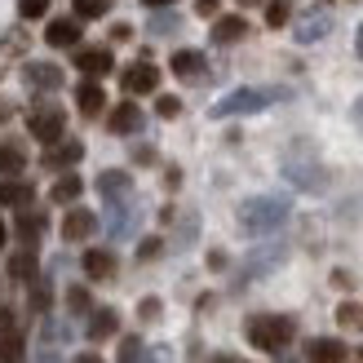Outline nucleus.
<instances>
[{"label":"nucleus","instance_id":"obj_22","mask_svg":"<svg viewBox=\"0 0 363 363\" xmlns=\"http://www.w3.org/2000/svg\"><path fill=\"white\" fill-rule=\"evenodd\" d=\"M244 35H248L244 13H217L213 18V45H235V40H244Z\"/></svg>","mask_w":363,"mask_h":363},{"label":"nucleus","instance_id":"obj_27","mask_svg":"<svg viewBox=\"0 0 363 363\" xmlns=\"http://www.w3.org/2000/svg\"><path fill=\"white\" fill-rule=\"evenodd\" d=\"M71 13H76L80 23H98V18L111 13V0H71Z\"/></svg>","mask_w":363,"mask_h":363},{"label":"nucleus","instance_id":"obj_38","mask_svg":"<svg viewBox=\"0 0 363 363\" xmlns=\"http://www.w3.org/2000/svg\"><path fill=\"white\" fill-rule=\"evenodd\" d=\"M13 111H18V106H13L9 98H0V124H9V120H13Z\"/></svg>","mask_w":363,"mask_h":363},{"label":"nucleus","instance_id":"obj_2","mask_svg":"<svg viewBox=\"0 0 363 363\" xmlns=\"http://www.w3.org/2000/svg\"><path fill=\"white\" fill-rule=\"evenodd\" d=\"M288 222V199L279 195H262V199H248L240 208V226L248 235H266V230H279Z\"/></svg>","mask_w":363,"mask_h":363},{"label":"nucleus","instance_id":"obj_44","mask_svg":"<svg viewBox=\"0 0 363 363\" xmlns=\"http://www.w3.org/2000/svg\"><path fill=\"white\" fill-rule=\"evenodd\" d=\"M147 9H169V5H177V0H142Z\"/></svg>","mask_w":363,"mask_h":363},{"label":"nucleus","instance_id":"obj_10","mask_svg":"<svg viewBox=\"0 0 363 363\" xmlns=\"http://www.w3.org/2000/svg\"><path fill=\"white\" fill-rule=\"evenodd\" d=\"M80 270H84V279L89 284H111L116 279V270H120V257L111 248H84V257H80Z\"/></svg>","mask_w":363,"mask_h":363},{"label":"nucleus","instance_id":"obj_39","mask_svg":"<svg viewBox=\"0 0 363 363\" xmlns=\"http://www.w3.org/2000/svg\"><path fill=\"white\" fill-rule=\"evenodd\" d=\"M71 363H106V359H102L98 350H80V354H76V359H71Z\"/></svg>","mask_w":363,"mask_h":363},{"label":"nucleus","instance_id":"obj_28","mask_svg":"<svg viewBox=\"0 0 363 363\" xmlns=\"http://www.w3.org/2000/svg\"><path fill=\"white\" fill-rule=\"evenodd\" d=\"M328 27H333V23H328V13H311V18H306V23L297 27V40H301V45H311V40H319V35H328Z\"/></svg>","mask_w":363,"mask_h":363},{"label":"nucleus","instance_id":"obj_1","mask_svg":"<svg viewBox=\"0 0 363 363\" xmlns=\"http://www.w3.org/2000/svg\"><path fill=\"white\" fill-rule=\"evenodd\" d=\"M244 337H248L252 350L284 354V350L297 341V319H293V315H252V319L244 323Z\"/></svg>","mask_w":363,"mask_h":363},{"label":"nucleus","instance_id":"obj_8","mask_svg":"<svg viewBox=\"0 0 363 363\" xmlns=\"http://www.w3.org/2000/svg\"><path fill=\"white\" fill-rule=\"evenodd\" d=\"M80 160H84V142L80 138H62V142H53V147H45L40 169L45 173H71Z\"/></svg>","mask_w":363,"mask_h":363},{"label":"nucleus","instance_id":"obj_25","mask_svg":"<svg viewBox=\"0 0 363 363\" xmlns=\"http://www.w3.org/2000/svg\"><path fill=\"white\" fill-rule=\"evenodd\" d=\"M62 301H67V315L84 319L89 311H94V288H89V284H71L67 293H62Z\"/></svg>","mask_w":363,"mask_h":363},{"label":"nucleus","instance_id":"obj_11","mask_svg":"<svg viewBox=\"0 0 363 363\" xmlns=\"http://www.w3.org/2000/svg\"><path fill=\"white\" fill-rule=\"evenodd\" d=\"M120 333V311L111 306H94V311L84 315V341L89 346H102V341H111Z\"/></svg>","mask_w":363,"mask_h":363},{"label":"nucleus","instance_id":"obj_19","mask_svg":"<svg viewBox=\"0 0 363 363\" xmlns=\"http://www.w3.org/2000/svg\"><path fill=\"white\" fill-rule=\"evenodd\" d=\"M5 275L13 279V284H31V279H40V252L35 248H18L13 257H9V266H5Z\"/></svg>","mask_w":363,"mask_h":363},{"label":"nucleus","instance_id":"obj_48","mask_svg":"<svg viewBox=\"0 0 363 363\" xmlns=\"http://www.w3.org/2000/svg\"><path fill=\"white\" fill-rule=\"evenodd\" d=\"M359 359H363V346H359Z\"/></svg>","mask_w":363,"mask_h":363},{"label":"nucleus","instance_id":"obj_26","mask_svg":"<svg viewBox=\"0 0 363 363\" xmlns=\"http://www.w3.org/2000/svg\"><path fill=\"white\" fill-rule=\"evenodd\" d=\"M27 359V337L9 328V333H0V363H23Z\"/></svg>","mask_w":363,"mask_h":363},{"label":"nucleus","instance_id":"obj_24","mask_svg":"<svg viewBox=\"0 0 363 363\" xmlns=\"http://www.w3.org/2000/svg\"><path fill=\"white\" fill-rule=\"evenodd\" d=\"M27 306H31V315H49L53 311V279L45 270H40V279L27 284Z\"/></svg>","mask_w":363,"mask_h":363},{"label":"nucleus","instance_id":"obj_36","mask_svg":"<svg viewBox=\"0 0 363 363\" xmlns=\"http://www.w3.org/2000/svg\"><path fill=\"white\" fill-rule=\"evenodd\" d=\"M195 13L199 18H217L222 13V0H195Z\"/></svg>","mask_w":363,"mask_h":363},{"label":"nucleus","instance_id":"obj_21","mask_svg":"<svg viewBox=\"0 0 363 363\" xmlns=\"http://www.w3.org/2000/svg\"><path fill=\"white\" fill-rule=\"evenodd\" d=\"M129 191H133V177L124 173V169H106V173H98V195L106 199V204H116V199H129Z\"/></svg>","mask_w":363,"mask_h":363},{"label":"nucleus","instance_id":"obj_17","mask_svg":"<svg viewBox=\"0 0 363 363\" xmlns=\"http://www.w3.org/2000/svg\"><path fill=\"white\" fill-rule=\"evenodd\" d=\"M31 204H35V186L27 177H0V208L18 213V208H31Z\"/></svg>","mask_w":363,"mask_h":363},{"label":"nucleus","instance_id":"obj_23","mask_svg":"<svg viewBox=\"0 0 363 363\" xmlns=\"http://www.w3.org/2000/svg\"><path fill=\"white\" fill-rule=\"evenodd\" d=\"M173 76H182V80H195V76H204V67H208V58L199 49H177L173 53Z\"/></svg>","mask_w":363,"mask_h":363},{"label":"nucleus","instance_id":"obj_15","mask_svg":"<svg viewBox=\"0 0 363 363\" xmlns=\"http://www.w3.org/2000/svg\"><path fill=\"white\" fill-rule=\"evenodd\" d=\"M306 363H350V346L341 337H311L306 341Z\"/></svg>","mask_w":363,"mask_h":363},{"label":"nucleus","instance_id":"obj_13","mask_svg":"<svg viewBox=\"0 0 363 363\" xmlns=\"http://www.w3.org/2000/svg\"><path fill=\"white\" fill-rule=\"evenodd\" d=\"M80 35H84V23L76 13L71 18H49V27H45V45L49 49H76L80 45Z\"/></svg>","mask_w":363,"mask_h":363},{"label":"nucleus","instance_id":"obj_18","mask_svg":"<svg viewBox=\"0 0 363 363\" xmlns=\"http://www.w3.org/2000/svg\"><path fill=\"white\" fill-rule=\"evenodd\" d=\"M84 195V177L71 169V173H53V186H49V204H58V208H71L76 199Z\"/></svg>","mask_w":363,"mask_h":363},{"label":"nucleus","instance_id":"obj_4","mask_svg":"<svg viewBox=\"0 0 363 363\" xmlns=\"http://www.w3.org/2000/svg\"><path fill=\"white\" fill-rule=\"evenodd\" d=\"M275 98H279V89H235V94H226L222 102L213 106V116L217 120H226V116H252V111H266Z\"/></svg>","mask_w":363,"mask_h":363},{"label":"nucleus","instance_id":"obj_43","mask_svg":"<svg viewBox=\"0 0 363 363\" xmlns=\"http://www.w3.org/2000/svg\"><path fill=\"white\" fill-rule=\"evenodd\" d=\"M208 266L213 270H226V252H208Z\"/></svg>","mask_w":363,"mask_h":363},{"label":"nucleus","instance_id":"obj_5","mask_svg":"<svg viewBox=\"0 0 363 363\" xmlns=\"http://www.w3.org/2000/svg\"><path fill=\"white\" fill-rule=\"evenodd\" d=\"M98 230H102L98 213H94V208H80V204H71V208L62 213V222H58V235H62V244H89V240H94Z\"/></svg>","mask_w":363,"mask_h":363},{"label":"nucleus","instance_id":"obj_33","mask_svg":"<svg viewBox=\"0 0 363 363\" xmlns=\"http://www.w3.org/2000/svg\"><path fill=\"white\" fill-rule=\"evenodd\" d=\"M160 252H164V240H160V235H147V240L138 244V262H155Z\"/></svg>","mask_w":363,"mask_h":363},{"label":"nucleus","instance_id":"obj_3","mask_svg":"<svg viewBox=\"0 0 363 363\" xmlns=\"http://www.w3.org/2000/svg\"><path fill=\"white\" fill-rule=\"evenodd\" d=\"M27 133L40 142V147H53V142H62L67 138V111L58 102H40V106H31V116H27Z\"/></svg>","mask_w":363,"mask_h":363},{"label":"nucleus","instance_id":"obj_20","mask_svg":"<svg viewBox=\"0 0 363 363\" xmlns=\"http://www.w3.org/2000/svg\"><path fill=\"white\" fill-rule=\"evenodd\" d=\"M27 147L18 138H0V177H23L27 173Z\"/></svg>","mask_w":363,"mask_h":363},{"label":"nucleus","instance_id":"obj_32","mask_svg":"<svg viewBox=\"0 0 363 363\" xmlns=\"http://www.w3.org/2000/svg\"><path fill=\"white\" fill-rule=\"evenodd\" d=\"M155 116H160V120H177V116H182V98L160 94V98H155Z\"/></svg>","mask_w":363,"mask_h":363},{"label":"nucleus","instance_id":"obj_46","mask_svg":"<svg viewBox=\"0 0 363 363\" xmlns=\"http://www.w3.org/2000/svg\"><path fill=\"white\" fill-rule=\"evenodd\" d=\"M354 49H359V58H363V27H359V35H354Z\"/></svg>","mask_w":363,"mask_h":363},{"label":"nucleus","instance_id":"obj_29","mask_svg":"<svg viewBox=\"0 0 363 363\" xmlns=\"http://www.w3.org/2000/svg\"><path fill=\"white\" fill-rule=\"evenodd\" d=\"M293 18V0H270L266 5V27H288Z\"/></svg>","mask_w":363,"mask_h":363},{"label":"nucleus","instance_id":"obj_42","mask_svg":"<svg viewBox=\"0 0 363 363\" xmlns=\"http://www.w3.org/2000/svg\"><path fill=\"white\" fill-rule=\"evenodd\" d=\"M133 160H138V164H155V151H151V147H138Z\"/></svg>","mask_w":363,"mask_h":363},{"label":"nucleus","instance_id":"obj_30","mask_svg":"<svg viewBox=\"0 0 363 363\" xmlns=\"http://www.w3.org/2000/svg\"><path fill=\"white\" fill-rule=\"evenodd\" d=\"M49 5H53V0H18V18H23V23L49 18Z\"/></svg>","mask_w":363,"mask_h":363},{"label":"nucleus","instance_id":"obj_40","mask_svg":"<svg viewBox=\"0 0 363 363\" xmlns=\"http://www.w3.org/2000/svg\"><path fill=\"white\" fill-rule=\"evenodd\" d=\"M173 27H177L173 13H160V18H155V31H173Z\"/></svg>","mask_w":363,"mask_h":363},{"label":"nucleus","instance_id":"obj_7","mask_svg":"<svg viewBox=\"0 0 363 363\" xmlns=\"http://www.w3.org/2000/svg\"><path fill=\"white\" fill-rule=\"evenodd\" d=\"M120 89L129 98H147V94H160V67L155 62H133V67H124L120 71Z\"/></svg>","mask_w":363,"mask_h":363},{"label":"nucleus","instance_id":"obj_12","mask_svg":"<svg viewBox=\"0 0 363 363\" xmlns=\"http://www.w3.org/2000/svg\"><path fill=\"white\" fill-rule=\"evenodd\" d=\"M142 124H147V116H142L138 98H124L120 106H111V111H106V129H111L116 138H133V133H142Z\"/></svg>","mask_w":363,"mask_h":363},{"label":"nucleus","instance_id":"obj_34","mask_svg":"<svg viewBox=\"0 0 363 363\" xmlns=\"http://www.w3.org/2000/svg\"><path fill=\"white\" fill-rule=\"evenodd\" d=\"M160 315H164V301H160V297H142V306H138V319H142V323H155Z\"/></svg>","mask_w":363,"mask_h":363},{"label":"nucleus","instance_id":"obj_41","mask_svg":"<svg viewBox=\"0 0 363 363\" xmlns=\"http://www.w3.org/2000/svg\"><path fill=\"white\" fill-rule=\"evenodd\" d=\"M129 35H133L129 23H116V27H111V40H129Z\"/></svg>","mask_w":363,"mask_h":363},{"label":"nucleus","instance_id":"obj_45","mask_svg":"<svg viewBox=\"0 0 363 363\" xmlns=\"http://www.w3.org/2000/svg\"><path fill=\"white\" fill-rule=\"evenodd\" d=\"M9 248V226H5V217H0V252Z\"/></svg>","mask_w":363,"mask_h":363},{"label":"nucleus","instance_id":"obj_6","mask_svg":"<svg viewBox=\"0 0 363 363\" xmlns=\"http://www.w3.org/2000/svg\"><path fill=\"white\" fill-rule=\"evenodd\" d=\"M71 62H76V71H80V76H94V80H102V76H111V71H116V53L106 49V45H76V53H71Z\"/></svg>","mask_w":363,"mask_h":363},{"label":"nucleus","instance_id":"obj_47","mask_svg":"<svg viewBox=\"0 0 363 363\" xmlns=\"http://www.w3.org/2000/svg\"><path fill=\"white\" fill-rule=\"evenodd\" d=\"M213 363H244V359H230V354H217Z\"/></svg>","mask_w":363,"mask_h":363},{"label":"nucleus","instance_id":"obj_37","mask_svg":"<svg viewBox=\"0 0 363 363\" xmlns=\"http://www.w3.org/2000/svg\"><path fill=\"white\" fill-rule=\"evenodd\" d=\"M18 328V311H9V306H0V333Z\"/></svg>","mask_w":363,"mask_h":363},{"label":"nucleus","instance_id":"obj_35","mask_svg":"<svg viewBox=\"0 0 363 363\" xmlns=\"http://www.w3.org/2000/svg\"><path fill=\"white\" fill-rule=\"evenodd\" d=\"M120 363H142V337H124L120 341Z\"/></svg>","mask_w":363,"mask_h":363},{"label":"nucleus","instance_id":"obj_31","mask_svg":"<svg viewBox=\"0 0 363 363\" xmlns=\"http://www.w3.org/2000/svg\"><path fill=\"white\" fill-rule=\"evenodd\" d=\"M337 323H341V328H363V306L341 301V306H337Z\"/></svg>","mask_w":363,"mask_h":363},{"label":"nucleus","instance_id":"obj_14","mask_svg":"<svg viewBox=\"0 0 363 363\" xmlns=\"http://www.w3.org/2000/svg\"><path fill=\"white\" fill-rule=\"evenodd\" d=\"M23 80L35 89V94H58V89L67 84V76H62L58 62H27L23 67Z\"/></svg>","mask_w":363,"mask_h":363},{"label":"nucleus","instance_id":"obj_9","mask_svg":"<svg viewBox=\"0 0 363 363\" xmlns=\"http://www.w3.org/2000/svg\"><path fill=\"white\" fill-rule=\"evenodd\" d=\"M45 226H49V217L40 213V208H18L13 213V240H18V248H40V235H45Z\"/></svg>","mask_w":363,"mask_h":363},{"label":"nucleus","instance_id":"obj_16","mask_svg":"<svg viewBox=\"0 0 363 363\" xmlns=\"http://www.w3.org/2000/svg\"><path fill=\"white\" fill-rule=\"evenodd\" d=\"M76 111H80L84 120H98V116L106 111V89H102V80L84 76V80L76 84Z\"/></svg>","mask_w":363,"mask_h":363}]
</instances>
